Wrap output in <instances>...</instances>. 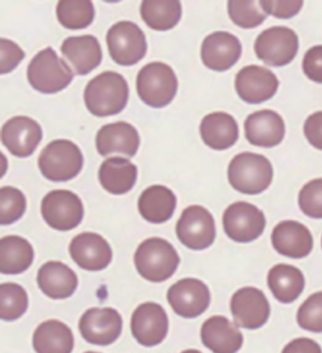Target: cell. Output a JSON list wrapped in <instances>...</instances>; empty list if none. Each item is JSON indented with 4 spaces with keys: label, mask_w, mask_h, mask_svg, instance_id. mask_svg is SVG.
Wrapping results in <instances>:
<instances>
[{
    "label": "cell",
    "mask_w": 322,
    "mask_h": 353,
    "mask_svg": "<svg viewBox=\"0 0 322 353\" xmlns=\"http://www.w3.org/2000/svg\"><path fill=\"white\" fill-rule=\"evenodd\" d=\"M56 14L59 22L69 30L85 29L94 19L93 2L89 0H63L59 1Z\"/></svg>",
    "instance_id": "33"
},
{
    "label": "cell",
    "mask_w": 322,
    "mask_h": 353,
    "mask_svg": "<svg viewBox=\"0 0 322 353\" xmlns=\"http://www.w3.org/2000/svg\"><path fill=\"white\" fill-rule=\"evenodd\" d=\"M201 341L214 353H237L242 347V332L227 317L214 316L201 327Z\"/></svg>",
    "instance_id": "23"
},
{
    "label": "cell",
    "mask_w": 322,
    "mask_h": 353,
    "mask_svg": "<svg viewBox=\"0 0 322 353\" xmlns=\"http://www.w3.org/2000/svg\"><path fill=\"white\" fill-rule=\"evenodd\" d=\"M25 58V52L11 40L1 38L0 40V73L12 72L20 61Z\"/></svg>",
    "instance_id": "39"
},
{
    "label": "cell",
    "mask_w": 322,
    "mask_h": 353,
    "mask_svg": "<svg viewBox=\"0 0 322 353\" xmlns=\"http://www.w3.org/2000/svg\"><path fill=\"white\" fill-rule=\"evenodd\" d=\"M234 84L242 101L250 104H260L274 96L279 81L270 69L249 65L239 71Z\"/></svg>",
    "instance_id": "16"
},
{
    "label": "cell",
    "mask_w": 322,
    "mask_h": 353,
    "mask_svg": "<svg viewBox=\"0 0 322 353\" xmlns=\"http://www.w3.org/2000/svg\"><path fill=\"white\" fill-rule=\"evenodd\" d=\"M41 213L48 226L57 231H71L83 221V204L73 192L53 190L43 199Z\"/></svg>",
    "instance_id": "8"
},
{
    "label": "cell",
    "mask_w": 322,
    "mask_h": 353,
    "mask_svg": "<svg viewBox=\"0 0 322 353\" xmlns=\"http://www.w3.org/2000/svg\"><path fill=\"white\" fill-rule=\"evenodd\" d=\"M181 353H203V352H199V350H185V352H183Z\"/></svg>",
    "instance_id": "44"
},
{
    "label": "cell",
    "mask_w": 322,
    "mask_h": 353,
    "mask_svg": "<svg viewBox=\"0 0 322 353\" xmlns=\"http://www.w3.org/2000/svg\"><path fill=\"white\" fill-rule=\"evenodd\" d=\"M137 94L145 104L152 108H163L175 98L178 79L173 69L160 61L148 63L137 79Z\"/></svg>",
    "instance_id": "4"
},
{
    "label": "cell",
    "mask_w": 322,
    "mask_h": 353,
    "mask_svg": "<svg viewBox=\"0 0 322 353\" xmlns=\"http://www.w3.org/2000/svg\"><path fill=\"white\" fill-rule=\"evenodd\" d=\"M272 242L276 252L293 259L306 257L313 250L308 228L294 220L280 222L273 230Z\"/></svg>",
    "instance_id": "20"
},
{
    "label": "cell",
    "mask_w": 322,
    "mask_h": 353,
    "mask_svg": "<svg viewBox=\"0 0 322 353\" xmlns=\"http://www.w3.org/2000/svg\"><path fill=\"white\" fill-rule=\"evenodd\" d=\"M2 143L15 157L32 155L43 138V130L35 120L28 117H15L2 127Z\"/></svg>",
    "instance_id": "17"
},
{
    "label": "cell",
    "mask_w": 322,
    "mask_h": 353,
    "mask_svg": "<svg viewBox=\"0 0 322 353\" xmlns=\"http://www.w3.org/2000/svg\"><path fill=\"white\" fill-rule=\"evenodd\" d=\"M176 205V196L163 185H152L145 189L138 201V209L143 219L154 224L163 223L170 219Z\"/></svg>",
    "instance_id": "27"
},
{
    "label": "cell",
    "mask_w": 322,
    "mask_h": 353,
    "mask_svg": "<svg viewBox=\"0 0 322 353\" xmlns=\"http://www.w3.org/2000/svg\"><path fill=\"white\" fill-rule=\"evenodd\" d=\"M85 353H99V352H87Z\"/></svg>",
    "instance_id": "45"
},
{
    "label": "cell",
    "mask_w": 322,
    "mask_h": 353,
    "mask_svg": "<svg viewBox=\"0 0 322 353\" xmlns=\"http://www.w3.org/2000/svg\"><path fill=\"white\" fill-rule=\"evenodd\" d=\"M34 252L25 238L10 235L0 241V272L15 275L24 272L32 265Z\"/></svg>",
    "instance_id": "31"
},
{
    "label": "cell",
    "mask_w": 322,
    "mask_h": 353,
    "mask_svg": "<svg viewBox=\"0 0 322 353\" xmlns=\"http://www.w3.org/2000/svg\"><path fill=\"white\" fill-rule=\"evenodd\" d=\"M102 188L112 195H123L132 190L137 179V168L129 160L114 157L102 163L99 171Z\"/></svg>",
    "instance_id": "28"
},
{
    "label": "cell",
    "mask_w": 322,
    "mask_h": 353,
    "mask_svg": "<svg viewBox=\"0 0 322 353\" xmlns=\"http://www.w3.org/2000/svg\"><path fill=\"white\" fill-rule=\"evenodd\" d=\"M106 39L110 55L117 65H137L147 53L148 46L144 32L134 23H117L108 30Z\"/></svg>",
    "instance_id": "7"
},
{
    "label": "cell",
    "mask_w": 322,
    "mask_h": 353,
    "mask_svg": "<svg viewBox=\"0 0 322 353\" xmlns=\"http://www.w3.org/2000/svg\"><path fill=\"white\" fill-rule=\"evenodd\" d=\"M38 286L48 298L63 299L75 292L78 278L65 263L51 261L41 267L37 276Z\"/></svg>",
    "instance_id": "24"
},
{
    "label": "cell",
    "mask_w": 322,
    "mask_h": 353,
    "mask_svg": "<svg viewBox=\"0 0 322 353\" xmlns=\"http://www.w3.org/2000/svg\"><path fill=\"white\" fill-rule=\"evenodd\" d=\"M41 173L51 181L72 180L83 170V156L80 148L69 140L52 141L38 159Z\"/></svg>",
    "instance_id": "5"
},
{
    "label": "cell",
    "mask_w": 322,
    "mask_h": 353,
    "mask_svg": "<svg viewBox=\"0 0 322 353\" xmlns=\"http://www.w3.org/2000/svg\"><path fill=\"white\" fill-rule=\"evenodd\" d=\"M142 19L150 29L165 32L177 26L181 17L180 1L145 0L141 4Z\"/></svg>",
    "instance_id": "32"
},
{
    "label": "cell",
    "mask_w": 322,
    "mask_h": 353,
    "mask_svg": "<svg viewBox=\"0 0 322 353\" xmlns=\"http://www.w3.org/2000/svg\"><path fill=\"white\" fill-rule=\"evenodd\" d=\"M263 11L267 14L281 19H288L295 17L303 6V1H272L263 0L260 1Z\"/></svg>",
    "instance_id": "40"
},
{
    "label": "cell",
    "mask_w": 322,
    "mask_h": 353,
    "mask_svg": "<svg viewBox=\"0 0 322 353\" xmlns=\"http://www.w3.org/2000/svg\"><path fill=\"white\" fill-rule=\"evenodd\" d=\"M132 335L140 345L157 346L167 337L168 319L162 306L145 303L137 307L132 316Z\"/></svg>",
    "instance_id": "15"
},
{
    "label": "cell",
    "mask_w": 322,
    "mask_h": 353,
    "mask_svg": "<svg viewBox=\"0 0 322 353\" xmlns=\"http://www.w3.org/2000/svg\"><path fill=\"white\" fill-rule=\"evenodd\" d=\"M306 139L316 150H322V112H316L306 119L303 127Z\"/></svg>",
    "instance_id": "42"
},
{
    "label": "cell",
    "mask_w": 322,
    "mask_h": 353,
    "mask_svg": "<svg viewBox=\"0 0 322 353\" xmlns=\"http://www.w3.org/2000/svg\"><path fill=\"white\" fill-rule=\"evenodd\" d=\"M297 321L306 331L322 332V291L313 294L301 304Z\"/></svg>",
    "instance_id": "37"
},
{
    "label": "cell",
    "mask_w": 322,
    "mask_h": 353,
    "mask_svg": "<svg viewBox=\"0 0 322 353\" xmlns=\"http://www.w3.org/2000/svg\"><path fill=\"white\" fill-rule=\"evenodd\" d=\"M265 224L264 213L248 202L232 203L224 212V231L234 242L254 241L264 232Z\"/></svg>",
    "instance_id": "11"
},
{
    "label": "cell",
    "mask_w": 322,
    "mask_h": 353,
    "mask_svg": "<svg viewBox=\"0 0 322 353\" xmlns=\"http://www.w3.org/2000/svg\"><path fill=\"white\" fill-rule=\"evenodd\" d=\"M29 305L28 294L21 285L14 283H2L0 286V317L12 321L19 319Z\"/></svg>",
    "instance_id": "34"
},
{
    "label": "cell",
    "mask_w": 322,
    "mask_h": 353,
    "mask_svg": "<svg viewBox=\"0 0 322 353\" xmlns=\"http://www.w3.org/2000/svg\"><path fill=\"white\" fill-rule=\"evenodd\" d=\"M199 130L204 144L214 150L232 147L239 137L236 119L223 112H213L204 117Z\"/></svg>",
    "instance_id": "26"
},
{
    "label": "cell",
    "mask_w": 322,
    "mask_h": 353,
    "mask_svg": "<svg viewBox=\"0 0 322 353\" xmlns=\"http://www.w3.org/2000/svg\"><path fill=\"white\" fill-rule=\"evenodd\" d=\"M261 8L260 1H229V17L242 29H254L267 19L268 14Z\"/></svg>",
    "instance_id": "35"
},
{
    "label": "cell",
    "mask_w": 322,
    "mask_h": 353,
    "mask_svg": "<svg viewBox=\"0 0 322 353\" xmlns=\"http://www.w3.org/2000/svg\"><path fill=\"white\" fill-rule=\"evenodd\" d=\"M61 51L72 63L76 74L81 76L90 73L102 61L101 45L92 35L68 37L63 41Z\"/></svg>",
    "instance_id": "25"
},
{
    "label": "cell",
    "mask_w": 322,
    "mask_h": 353,
    "mask_svg": "<svg viewBox=\"0 0 322 353\" xmlns=\"http://www.w3.org/2000/svg\"><path fill=\"white\" fill-rule=\"evenodd\" d=\"M254 50L265 65L281 68L290 63L297 55L298 35L290 28L272 27L257 37Z\"/></svg>",
    "instance_id": "9"
},
{
    "label": "cell",
    "mask_w": 322,
    "mask_h": 353,
    "mask_svg": "<svg viewBox=\"0 0 322 353\" xmlns=\"http://www.w3.org/2000/svg\"><path fill=\"white\" fill-rule=\"evenodd\" d=\"M242 54L239 38L227 32L208 35L201 45V60L206 68L223 72L234 66Z\"/></svg>",
    "instance_id": "19"
},
{
    "label": "cell",
    "mask_w": 322,
    "mask_h": 353,
    "mask_svg": "<svg viewBox=\"0 0 322 353\" xmlns=\"http://www.w3.org/2000/svg\"><path fill=\"white\" fill-rule=\"evenodd\" d=\"M231 311L237 327L256 330L264 326L270 314L267 296L259 289L243 288L231 299Z\"/></svg>",
    "instance_id": "14"
},
{
    "label": "cell",
    "mask_w": 322,
    "mask_h": 353,
    "mask_svg": "<svg viewBox=\"0 0 322 353\" xmlns=\"http://www.w3.org/2000/svg\"><path fill=\"white\" fill-rule=\"evenodd\" d=\"M28 79L35 90L55 94L73 81L74 74L63 59L51 48L40 51L28 66Z\"/></svg>",
    "instance_id": "6"
},
{
    "label": "cell",
    "mask_w": 322,
    "mask_h": 353,
    "mask_svg": "<svg viewBox=\"0 0 322 353\" xmlns=\"http://www.w3.org/2000/svg\"><path fill=\"white\" fill-rule=\"evenodd\" d=\"M33 347L37 353H71L73 332L68 325L51 319L40 324L33 334Z\"/></svg>",
    "instance_id": "29"
},
{
    "label": "cell",
    "mask_w": 322,
    "mask_h": 353,
    "mask_svg": "<svg viewBox=\"0 0 322 353\" xmlns=\"http://www.w3.org/2000/svg\"><path fill=\"white\" fill-rule=\"evenodd\" d=\"M268 285L277 301L291 303L303 293L305 280L299 268L280 263L268 272Z\"/></svg>",
    "instance_id": "30"
},
{
    "label": "cell",
    "mask_w": 322,
    "mask_h": 353,
    "mask_svg": "<svg viewBox=\"0 0 322 353\" xmlns=\"http://www.w3.org/2000/svg\"><path fill=\"white\" fill-rule=\"evenodd\" d=\"M303 72L315 83H322V46L311 48L303 61Z\"/></svg>",
    "instance_id": "41"
},
{
    "label": "cell",
    "mask_w": 322,
    "mask_h": 353,
    "mask_svg": "<svg viewBox=\"0 0 322 353\" xmlns=\"http://www.w3.org/2000/svg\"><path fill=\"white\" fill-rule=\"evenodd\" d=\"M129 99V86L123 76L107 71L89 81L84 91V102L94 116H116L123 111Z\"/></svg>",
    "instance_id": "1"
},
{
    "label": "cell",
    "mask_w": 322,
    "mask_h": 353,
    "mask_svg": "<svg viewBox=\"0 0 322 353\" xmlns=\"http://www.w3.org/2000/svg\"><path fill=\"white\" fill-rule=\"evenodd\" d=\"M168 301L178 316L195 319L210 305V291L203 281L183 279L168 289Z\"/></svg>",
    "instance_id": "13"
},
{
    "label": "cell",
    "mask_w": 322,
    "mask_h": 353,
    "mask_svg": "<svg viewBox=\"0 0 322 353\" xmlns=\"http://www.w3.org/2000/svg\"><path fill=\"white\" fill-rule=\"evenodd\" d=\"M135 268L145 280L163 283L177 270L180 257L172 245L159 237L149 238L134 254Z\"/></svg>",
    "instance_id": "2"
},
{
    "label": "cell",
    "mask_w": 322,
    "mask_h": 353,
    "mask_svg": "<svg viewBox=\"0 0 322 353\" xmlns=\"http://www.w3.org/2000/svg\"><path fill=\"white\" fill-rule=\"evenodd\" d=\"M232 188L246 195H258L272 183L273 168L265 156L242 152L232 159L228 168Z\"/></svg>",
    "instance_id": "3"
},
{
    "label": "cell",
    "mask_w": 322,
    "mask_h": 353,
    "mask_svg": "<svg viewBox=\"0 0 322 353\" xmlns=\"http://www.w3.org/2000/svg\"><path fill=\"white\" fill-rule=\"evenodd\" d=\"M285 134L282 117L272 110L255 112L245 121V137L250 144L256 147H275L282 142Z\"/></svg>",
    "instance_id": "21"
},
{
    "label": "cell",
    "mask_w": 322,
    "mask_h": 353,
    "mask_svg": "<svg viewBox=\"0 0 322 353\" xmlns=\"http://www.w3.org/2000/svg\"><path fill=\"white\" fill-rule=\"evenodd\" d=\"M282 353H322L318 343L309 339H294L283 347Z\"/></svg>",
    "instance_id": "43"
},
{
    "label": "cell",
    "mask_w": 322,
    "mask_h": 353,
    "mask_svg": "<svg viewBox=\"0 0 322 353\" xmlns=\"http://www.w3.org/2000/svg\"><path fill=\"white\" fill-rule=\"evenodd\" d=\"M96 145L103 157L112 153L134 157L140 145V137L132 125L119 121L102 127L97 134Z\"/></svg>",
    "instance_id": "22"
},
{
    "label": "cell",
    "mask_w": 322,
    "mask_h": 353,
    "mask_svg": "<svg viewBox=\"0 0 322 353\" xmlns=\"http://www.w3.org/2000/svg\"><path fill=\"white\" fill-rule=\"evenodd\" d=\"M321 245H322V240H321Z\"/></svg>",
    "instance_id": "46"
},
{
    "label": "cell",
    "mask_w": 322,
    "mask_h": 353,
    "mask_svg": "<svg viewBox=\"0 0 322 353\" xmlns=\"http://www.w3.org/2000/svg\"><path fill=\"white\" fill-rule=\"evenodd\" d=\"M122 325V317L114 309L91 308L81 317L79 329L86 342L108 346L121 334Z\"/></svg>",
    "instance_id": "12"
},
{
    "label": "cell",
    "mask_w": 322,
    "mask_h": 353,
    "mask_svg": "<svg viewBox=\"0 0 322 353\" xmlns=\"http://www.w3.org/2000/svg\"><path fill=\"white\" fill-rule=\"evenodd\" d=\"M69 252L79 267L88 271L103 270L112 259L111 245L94 232L77 235L69 245Z\"/></svg>",
    "instance_id": "18"
},
{
    "label": "cell",
    "mask_w": 322,
    "mask_h": 353,
    "mask_svg": "<svg viewBox=\"0 0 322 353\" xmlns=\"http://www.w3.org/2000/svg\"><path fill=\"white\" fill-rule=\"evenodd\" d=\"M27 208L24 194L19 189L4 186L0 189V224L10 225L21 219Z\"/></svg>",
    "instance_id": "36"
},
{
    "label": "cell",
    "mask_w": 322,
    "mask_h": 353,
    "mask_svg": "<svg viewBox=\"0 0 322 353\" xmlns=\"http://www.w3.org/2000/svg\"><path fill=\"white\" fill-rule=\"evenodd\" d=\"M299 205L304 214L312 219H322V179L309 181L299 195Z\"/></svg>",
    "instance_id": "38"
},
{
    "label": "cell",
    "mask_w": 322,
    "mask_h": 353,
    "mask_svg": "<svg viewBox=\"0 0 322 353\" xmlns=\"http://www.w3.org/2000/svg\"><path fill=\"white\" fill-rule=\"evenodd\" d=\"M176 232L181 244L188 249L203 250L216 239V224L213 216L203 206H189L179 219Z\"/></svg>",
    "instance_id": "10"
}]
</instances>
